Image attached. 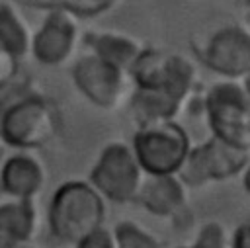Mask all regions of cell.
<instances>
[{"mask_svg":"<svg viewBox=\"0 0 250 248\" xmlns=\"http://www.w3.org/2000/svg\"><path fill=\"white\" fill-rule=\"evenodd\" d=\"M107 201L88 180H66L51 195L47 225L51 234L74 246L90 232L105 227Z\"/></svg>","mask_w":250,"mask_h":248,"instance_id":"1","label":"cell"},{"mask_svg":"<svg viewBox=\"0 0 250 248\" xmlns=\"http://www.w3.org/2000/svg\"><path fill=\"white\" fill-rule=\"evenodd\" d=\"M57 129V109L45 96L21 94L0 107V139L16 150H35L49 145Z\"/></svg>","mask_w":250,"mask_h":248,"instance_id":"2","label":"cell"},{"mask_svg":"<svg viewBox=\"0 0 250 248\" xmlns=\"http://www.w3.org/2000/svg\"><path fill=\"white\" fill-rule=\"evenodd\" d=\"M131 146L146 176H176L188 160L193 143L184 125L176 119H166L139 125Z\"/></svg>","mask_w":250,"mask_h":248,"instance_id":"3","label":"cell"},{"mask_svg":"<svg viewBox=\"0 0 250 248\" xmlns=\"http://www.w3.org/2000/svg\"><path fill=\"white\" fill-rule=\"evenodd\" d=\"M145 180L146 174L139 164L131 143L123 141L107 143L100 150L88 178L105 201L117 205L137 201Z\"/></svg>","mask_w":250,"mask_h":248,"instance_id":"4","label":"cell"},{"mask_svg":"<svg viewBox=\"0 0 250 248\" xmlns=\"http://www.w3.org/2000/svg\"><path fill=\"white\" fill-rule=\"evenodd\" d=\"M211 135L250 150V96L240 80L215 82L205 94Z\"/></svg>","mask_w":250,"mask_h":248,"instance_id":"5","label":"cell"},{"mask_svg":"<svg viewBox=\"0 0 250 248\" xmlns=\"http://www.w3.org/2000/svg\"><path fill=\"white\" fill-rule=\"evenodd\" d=\"M248 162H250L248 148L234 146L211 135L205 143L193 145L178 176L186 186L199 187L211 182H223L240 176Z\"/></svg>","mask_w":250,"mask_h":248,"instance_id":"6","label":"cell"},{"mask_svg":"<svg viewBox=\"0 0 250 248\" xmlns=\"http://www.w3.org/2000/svg\"><path fill=\"white\" fill-rule=\"evenodd\" d=\"M129 80L135 88H174L191 94L195 86V66L184 55L162 49H143L129 70Z\"/></svg>","mask_w":250,"mask_h":248,"instance_id":"7","label":"cell"},{"mask_svg":"<svg viewBox=\"0 0 250 248\" xmlns=\"http://www.w3.org/2000/svg\"><path fill=\"white\" fill-rule=\"evenodd\" d=\"M70 76L76 90L100 109L117 107L123 102L127 86L131 82L127 72L92 53H86L74 61Z\"/></svg>","mask_w":250,"mask_h":248,"instance_id":"8","label":"cell"},{"mask_svg":"<svg viewBox=\"0 0 250 248\" xmlns=\"http://www.w3.org/2000/svg\"><path fill=\"white\" fill-rule=\"evenodd\" d=\"M80 43L76 16L64 10H49L31 37L29 55L43 66H61L68 62Z\"/></svg>","mask_w":250,"mask_h":248,"instance_id":"9","label":"cell"},{"mask_svg":"<svg viewBox=\"0 0 250 248\" xmlns=\"http://www.w3.org/2000/svg\"><path fill=\"white\" fill-rule=\"evenodd\" d=\"M205 66L225 80H244L250 76V29L227 25L217 29L203 49Z\"/></svg>","mask_w":250,"mask_h":248,"instance_id":"10","label":"cell"},{"mask_svg":"<svg viewBox=\"0 0 250 248\" xmlns=\"http://www.w3.org/2000/svg\"><path fill=\"white\" fill-rule=\"evenodd\" d=\"M47 182V168L39 156L31 150H16L2 160L0 166V189L10 199L33 201Z\"/></svg>","mask_w":250,"mask_h":248,"instance_id":"11","label":"cell"},{"mask_svg":"<svg viewBox=\"0 0 250 248\" xmlns=\"http://www.w3.org/2000/svg\"><path fill=\"white\" fill-rule=\"evenodd\" d=\"M188 199L186 184L176 176H146L137 203L156 217H172L176 215Z\"/></svg>","mask_w":250,"mask_h":248,"instance_id":"12","label":"cell"},{"mask_svg":"<svg viewBox=\"0 0 250 248\" xmlns=\"http://www.w3.org/2000/svg\"><path fill=\"white\" fill-rule=\"evenodd\" d=\"M88 43V53L100 57L102 61L117 66L119 70L127 72L131 70L133 62L137 61V57L141 55V51L145 47H141V43L125 33H117V31H100V33H90L86 37Z\"/></svg>","mask_w":250,"mask_h":248,"instance_id":"13","label":"cell"},{"mask_svg":"<svg viewBox=\"0 0 250 248\" xmlns=\"http://www.w3.org/2000/svg\"><path fill=\"white\" fill-rule=\"evenodd\" d=\"M0 232L21 242H33L37 232V207L29 199L0 203Z\"/></svg>","mask_w":250,"mask_h":248,"instance_id":"14","label":"cell"},{"mask_svg":"<svg viewBox=\"0 0 250 248\" xmlns=\"http://www.w3.org/2000/svg\"><path fill=\"white\" fill-rule=\"evenodd\" d=\"M31 37L33 29L25 18L10 2H0V43L23 61L31 51Z\"/></svg>","mask_w":250,"mask_h":248,"instance_id":"15","label":"cell"},{"mask_svg":"<svg viewBox=\"0 0 250 248\" xmlns=\"http://www.w3.org/2000/svg\"><path fill=\"white\" fill-rule=\"evenodd\" d=\"M33 6L47 10H64L72 16L96 18L107 10H111L119 0H29Z\"/></svg>","mask_w":250,"mask_h":248,"instance_id":"16","label":"cell"},{"mask_svg":"<svg viewBox=\"0 0 250 248\" xmlns=\"http://www.w3.org/2000/svg\"><path fill=\"white\" fill-rule=\"evenodd\" d=\"M113 232L117 248H160L158 240L137 223L123 221L113 228Z\"/></svg>","mask_w":250,"mask_h":248,"instance_id":"17","label":"cell"},{"mask_svg":"<svg viewBox=\"0 0 250 248\" xmlns=\"http://www.w3.org/2000/svg\"><path fill=\"white\" fill-rule=\"evenodd\" d=\"M176 248H229V240H227L223 225L211 221V223L201 227V230H199V234L193 242L182 244V246H176Z\"/></svg>","mask_w":250,"mask_h":248,"instance_id":"18","label":"cell"},{"mask_svg":"<svg viewBox=\"0 0 250 248\" xmlns=\"http://www.w3.org/2000/svg\"><path fill=\"white\" fill-rule=\"evenodd\" d=\"M21 66V59L10 51L4 43H0V90L12 86V82L18 78Z\"/></svg>","mask_w":250,"mask_h":248,"instance_id":"19","label":"cell"},{"mask_svg":"<svg viewBox=\"0 0 250 248\" xmlns=\"http://www.w3.org/2000/svg\"><path fill=\"white\" fill-rule=\"evenodd\" d=\"M72 248H117L115 232L109 230V228H105V227H102V228L90 232L88 236H84Z\"/></svg>","mask_w":250,"mask_h":248,"instance_id":"20","label":"cell"},{"mask_svg":"<svg viewBox=\"0 0 250 248\" xmlns=\"http://www.w3.org/2000/svg\"><path fill=\"white\" fill-rule=\"evenodd\" d=\"M229 248H250V223H244L240 227H236Z\"/></svg>","mask_w":250,"mask_h":248,"instance_id":"21","label":"cell"},{"mask_svg":"<svg viewBox=\"0 0 250 248\" xmlns=\"http://www.w3.org/2000/svg\"><path fill=\"white\" fill-rule=\"evenodd\" d=\"M242 187L250 193V162H248L246 168L242 170Z\"/></svg>","mask_w":250,"mask_h":248,"instance_id":"22","label":"cell"},{"mask_svg":"<svg viewBox=\"0 0 250 248\" xmlns=\"http://www.w3.org/2000/svg\"><path fill=\"white\" fill-rule=\"evenodd\" d=\"M242 84H244V90H246V92H248V96H250V76H248V78H244V82H242Z\"/></svg>","mask_w":250,"mask_h":248,"instance_id":"23","label":"cell"},{"mask_svg":"<svg viewBox=\"0 0 250 248\" xmlns=\"http://www.w3.org/2000/svg\"><path fill=\"white\" fill-rule=\"evenodd\" d=\"M2 148H4V143H2V139H0V166H2V160H4V156H2Z\"/></svg>","mask_w":250,"mask_h":248,"instance_id":"24","label":"cell"},{"mask_svg":"<svg viewBox=\"0 0 250 248\" xmlns=\"http://www.w3.org/2000/svg\"><path fill=\"white\" fill-rule=\"evenodd\" d=\"M244 2H246V4H248V6H250V0H244Z\"/></svg>","mask_w":250,"mask_h":248,"instance_id":"25","label":"cell"}]
</instances>
